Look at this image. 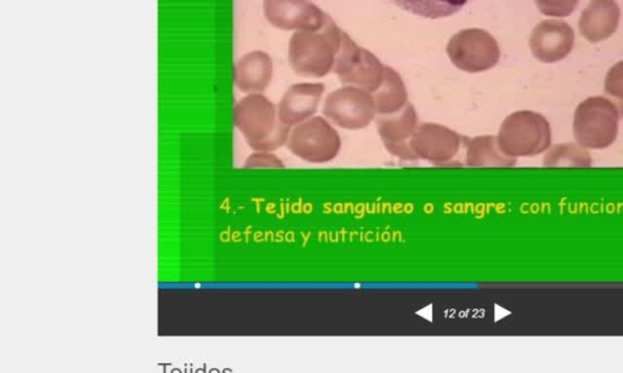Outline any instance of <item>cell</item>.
I'll list each match as a JSON object with an SVG mask.
<instances>
[{
    "label": "cell",
    "instance_id": "cell-1",
    "mask_svg": "<svg viewBox=\"0 0 623 373\" xmlns=\"http://www.w3.org/2000/svg\"><path fill=\"white\" fill-rule=\"evenodd\" d=\"M235 128L254 151L273 153L287 147L291 127L279 120L278 107L262 94H250L235 105Z\"/></svg>",
    "mask_w": 623,
    "mask_h": 373
},
{
    "label": "cell",
    "instance_id": "cell-2",
    "mask_svg": "<svg viewBox=\"0 0 623 373\" xmlns=\"http://www.w3.org/2000/svg\"><path fill=\"white\" fill-rule=\"evenodd\" d=\"M344 33L329 16L320 28L294 33L289 43L291 67L304 77H324L333 71Z\"/></svg>",
    "mask_w": 623,
    "mask_h": 373
},
{
    "label": "cell",
    "instance_id": "cell-3",
    "mask_svg": "<svg viewBox=\"0 0 623 373\" xmlns=\"http://www.w3.org/2000/svg\"><path fill=\"white\" fill-rule=\"evenodd\" d=\"M502 153L514 160L546 153L552 145V130L545 115L533 111L509 115L497 135Z\"/></svg>",
    "mask_w": 623,
    "mask_h": 373
},
{
    "label": "cell",
    "instance_id": "cell-4",
    "mask_svg": "<svg viewBox=\"0 0 623 373\" xmlns=\"http://www.w3.org/2000/svg\"><path fill=\"white\" fill-rule=\"evenodd\" d=\"M619 110L615 102L603 97L588 98L576 108L573 135L586 150H604L619 134Z\"/></svg>",
    "mask_w": 623,
    "mask_h": 373
},
{
    "label": "cell",
    "instance_id": "cell-5",
    "mask_svg": "<svg viewBox=\"0 0 623 373\" xmlns=\"http://www.w3.org/2000/svg\"><path fill=\"white\" fill-rule=\"evenodd\" d=\"M341 138L330 122L312 117L291 128L287 147L295 157L310 164H326L339 156Z\"/></svg>",
    "mask_w": 623,
    "mask_h": 373
},
{
    "label": "cell",
    "instance_id": "cell-6",
    "mask_svg": "<svg viewBox=\"0 0 623 373\" xmlns=\"http://www.w3.org/2000/svg\"><path fill=\"white\" fill-rule=\"evenodd\" d=\"M333 71L346 87L363 89L370 94L381 87L385 77V66L379 59L358 46L346 33Z\"/></svg>",
    "mask_w": 623,
    "mask_h": 373
},
{
    "label": "cell",
    "instance_id": "cell-7",
    "mask_svg": "<svg viewBox=\"0 0 623 373\" xmlns=\"http://www.w3.org/2000/svg\"><path fill=\"white\" fill-rule=\"evenodd\" d=\"M323 115L330 123L343 130H364L376 120V101L370 92L344 85L328 95Z\"/></svg>",
    "mask_w": 623,
    "mask_h": 373
},
{
    "label": "cell",
    "instance_id": "cell-8",
    "mask_svg": "<svg viewBox=\"0 0 623 373\" xmlns=\"http://www.w3.org/2000/svg\"><path fill=\"white\" fill-rule=\"evenodd\" d=\"M450 61L462 71L477 74L498 64L500 49L489 32L479 28L463 29L447 45Z\"/></svg>",
    "mask_w": 623,
    "mask_h": 373
},
{
    "label": "cell",
    "instance_id": "cell-9",
    "mask_svg": "<svg viewBox=\"0 0 623 373\" xmlns=\"http://www.w3.org/2000/svg\"><path fill=\"white\" fill-rule=\"evenodd\" d=\"M409 144L417 160L447 166L459 154L464 138L445 125L426 122L419 124Z\"/></svg>",
    "mask_w": 623,
    "mask_h": 373
},
{
    "label": "cell",
    "instance_id": "cell-10",
    "mask_svg": "<svg viewBox=\"0 0 623 373\" xmlns=\"http://www.w3.org/2000/svg\"><path fill=\"white\" fill-rule=\"evenodd\" d=\"M376 122L381 141L392 156L403 161L417 160L409 143L420 123L410 102L394 114L376 115Z\"/></svg>",
    "mask_w": 623,
    "mask_h": 373
},
{
    "label": "cell",
    "instance_id": "cell-11",
    "mask_svg": "<svg viewBox=\"0 0 623 373\" xmlns=\"http://www.w3.org/2000/svg\"><path fill=\"white\" fill-rule=\"evenodd\" d=\"M263 12L268 22L283 31H314L328 18L310 0H264Z\"/></svg>",
    "mask_w": 623,
    "mask_h": 373
},
{
    "label": "cell",
    "instance_id": "cell-12",
    "mask_svg": "<svg viewBox=\"0 0 623 373\" xmlns=\"http://www.w3.org/2000/svg\"><path fill=\"white\" fill-rule=\"evenodd\" d=\"M575 32L562 20H546L536 26L530 37V48L537 60L555 64L571 54Z\"/></svg>",
    "mask_w": 623,
    "mask_h": 373
},
{
    "label": "cell",
    "instance_id": "cell-13",
    "mask_svg": "<svg viewBox=\"0 0 623 373\" xmlns=\"http://www.w3.org/2000/svg\"><path fill=\"white\" fill-rule=\"evenodd\" d=\"M324 91L326 88L321 83L291 85L278 105L279 120L291 128L310 120L320 107Z\"/></svg>",
    "mask_w": 623,
    "mask_h": 373
},
{
    "label": "cell",
    "instance_id": "cell-14",
    "mask_svg": "<svg viewBox=\"0 0 623 373\" xmlns=\"http://www.w3.org/2000/svg\"><path fill=\"white\" fill-rule=\"evenodd\" d=\"M621 9L616 0H591L579 19V31L589 43L611 37L619 25Z\"/></svg>",
    "mask_w": 623,
    "mask_h": 373
},
{
    "label": "cell",
    "instance_id": "cell-15",
    "mask_svg": "<svg viewBox=\"0 0 623 373\" xmlns=\"http://www.w3.org/2000/svg\"><path fill=\"white\" fill-rule=\"evenodd\" d=\"M273 75V62L263 52H253L239 59L234 66V83L239 91L247 94H261L266 91Z\"/></svg>",
    "mask_w": 623,
    "mask_h": 373
},
{
    "label": "cell",
    "instance_id": "cell-16",
    "mask_svg": "<svg viewBox=\"0 0 623 373\" xmlns=\"http://www.w3.org/2000/svg\"><path fill=\"white\" fill-rule=\"evenodd\" d=\"M465 163L469 167H514L516 160L506 156L499 148L497 137L481 135L473 139L464 138Z\"/></svg>",
    "mask_w": 623,
    "mask_h": 373
},
{
    "label": "cell",
    "instance_id": "cell-17",
    "mask_svg": "<svg viewBox=\"0 0 623 373\" xmlns=\"http://www.w3.org/2000/svg\"><path fill=\"white\" fill-rule=\"evenodd\" d=\"M371 95L376 101V115L394 114L409 104V92L402 78L389 66H385L383 84Z\"/></svg>",
    "mask_w": 623,
    "mask_h": 373
},
{
    "label": "cell",
    "instance_id": "cell-18",
    "mask_svg": "<svg viewBox=\"0 0 623 373\" xmlns=\"http://www.w3.org/2000/svg\"><path fill=\"white\" fill-rule=\"evenodd\" d=\"M400 8L426 19L449 18L458 12L467 0H393Z\"/></svg>",
    "mask_w": 623,
    "mask_h": 373
},
{
    "label": "cell",
    "instance_id": "cell-19",
    "mask_svg": "<svg viewBox=\"0 0 623 373\" xmlns=\"http://www.w3.org/2000/svg\"><path fill=\"white\" fill-rule=\"evenodd\" d=\"M545 167H591L588 150L578 144H559L550 148L543 160Z\"/></svg>",
    "mask_w": 623,
    "mask_h": 373
},
{
    "label": "cell",
    "instance_id": "cell-20",
    "mask_svg": "<svg viewBox=\"0 0 623 373\" xmlns=\"http://www.w3.org/2000/svg\"><path fill=\"white\" fill-rule=\"evenodd\" d=\"M605 91L614 98L616 107L623 115V61L618 62L609 69L605 79Z\"/></svg>",
    "mask_w": 623,
    "mask_h": 373
},
{
    "label": "cell",
    "instance_id": "cell-21",
    "mask_svg": "<svg viewBox=\"0 0 623 373\" xmlns=\"http://www.w3.org/2000/svg\"><path fill=\"white\" fill-rule=\"evenodd\" d=\"M579 0H535L537 8L550 18H568L578 8Z\"/></svg>",
    "mask_w": 623,
    "mask_h": 373
},
{
    "label": "cell",
    "instance_id": "cell-22",
    "mask_svg": "<svg viewBox=\"0 0 623 373\" xmlns=\"http://www.w3.org/2000/svg\"><path fill=\"white\" fill-rule=\"evenodd\" d=\"M284 162L270 151H254L245 161L244 168H284Z\"/></svg>",
    "mask_w": 623,
    "mask_h": 373
}]
</instances>
